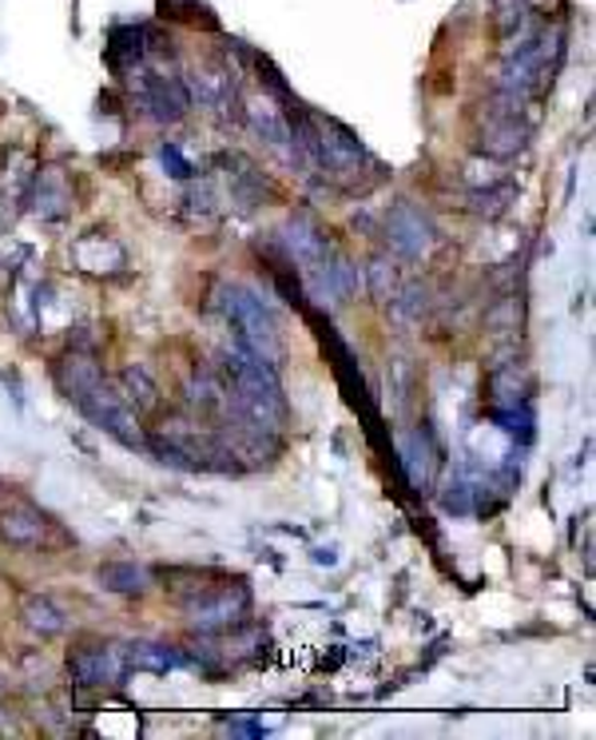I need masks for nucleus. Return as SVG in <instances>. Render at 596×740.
I'll return each mask as SVG.
<instances>
[{
  "label": "nucleus",
  "mask_w": 596,
  "mask_h": 740,
  "mask_svg": "<svg viewBox=\"0 0 596 740\" xmlns=\"http://www.w3.org/2000/svg\"><path fill=\"white\" fill-rule=\"evenodd\" d=\"M72 402L80 410H84L88 419L96 422L104 434H112V439H119L124 446H148L144 442V430H139V419H136V410L119 398V390H112L104 383V375L92 378L88 387H80L72 395Z\"/></svg>",
  "instance_id": "obj_3"
},
{
  "label": "nucleus",
  "mask_w": 596,
  "mask_h": 740,
  "mask_svg": "<svg viewBox=\"0 0 596 740\" xmlns=\"http://www.w3.org/2000/svg\"><path fill=\"white\" fill-rule=\"evenodd\" d=\"M96 578L107 593H144L151 585V573L136 561H104Z\"/></svg>",
  "instance_id": "obj_9"
},
{
  "label": "nucleus",
  "mask_w": 596,
  "mask_h": 740,
  "mask_svg": "<svg viewBox=\"0 0 596 740\" xmlns=\"http://www.w3.org/2000/svg\"><path fill=\"white\" fill-rule=\"evenodd\" d=\"M247 116H251V124H255V132L263 136V140H271V144H290V140H295L290 119L283 116V107H275L271 100H263V104H251V107H247Z\"/></svg>",
  "instance_id": "obj_11"
},
{
  "label": "nucleus",
  "mask_w": 596,
  "mask_h": 740,
  "mask_svg": "<svg viewBox=\"0 0 596 740\" xmlns=\"http://www.w3.org/2000/svg\"><path fill=\"white\" fill-rule=\"evenodd\" d=\"M183 88H187V100H192V104H203V107L239 104L234 72L224 65H199L192 76H183Z\"/></svg>",
  "instance_id": "obj_7"
},
{
  "label": "nucleus",
  "mask_w": 596,
  "mask_h": 740,
  "mask_svg": "<svg viewBox=\"0 0 596 740\" xmlns=\"http://www.w3.org/2000/svg\"><path fill=\"white\" fill-rule=\"evenodd\" d=\"M21 622L41 637L65 634V625H68L60 605H56L53 597H44V593H28V597L21 601Z\"/></svg>",
  "instance_id": "obj_8"
},
{
  "label": "nucleus",
  "mask_w": 596,
  "mask_h": 740,
  "mask_svg": "<svg viewBox=\"0 0 596 740\" xmlns=\"http://www.w3.org/2000/svg\"><path fill=\"white\" fill-rule=\"evenodd\" d=\"M68 673L76 685H124L131 673V645L84 641L68 653Z\"/></svg>",
  "instance_id": "obj_4"
},
{
  "label": "nucleus",
  "mask_w": 596,
  "mask_h": 740,
  "mask_svg": "<svg viewBox=\"0 0 596 740\" xmlns=\"http://www.w3.org/2000/svg\"><path fill=\"white\" fill-rule=\"evenodd\" d=\"M386 239H390V247H394L398 255L422 259L429 255V247L437 243V231L417 207L398 204L394 212L386 215Z\"/></svg>",
  "instance_id": "obj_5"
},
{
  "label": "nucleus",
  "mask_w": 596,
  "mask_h": 740,
  "mask_svg": "<svg viewBox=\"0 0 596 740\" xmlns=\"http://www.w3.org/2000/svg\"><path fill=\"white\" fill-rule=\"evenodd\" d=\"M119 398H124L131 410H151L160 402V387L151 383V375L144 366H128V371L119 375Z\"/></svg>",
  "instance_id": "obj_10"
},
{
  "label": "nucleus",
  "mask_w": 596,
  "mask_h": 740,
  "mask_svg": "<svg viewBox=\"0 0 596 740\" xmlns=\"http://www.w3.org/2000/svg\"><path fill=\"white\" fill-rule=\"evenodd\" d=\"M251 610V590L239 585H195L192 597H183V613L199 634H224L239 625Z\"/></svg>",
  "instance_id": "obj_2"
},
{
  "label": "nucleus",
  "mask_w": 596,
  "mask_h": 740,
  "mask_svg": "<svg viewBox=\"0 0 596 740\" xmlns=\"http://www.w3.org/2000/svg\"><path fill=\"white\" fill-rule=\"evenodd\" d=\"M219 311L227 315V322L234 327V343L247 346L251 354H259L263 363H271L278 371L283 358H287V346H283V331H278V319L271 315L263 299H259L251 287H239V283H224L219 287Z\"/></svg>",
  "instance_id": "obj_1"
},
{
  "label": "nucleus",
  "mask_w": 596,
  "mask_h": 740,
  "mask_svg": "<svg viewBox=\"0 0 596 740\" xmlns=\"http://www.w3.org/2000/svg\"><path fill=\"white\" fill-rule=\"evenodd\" d=\"M44 534H48V517H44L33 502L12 498L9 505H0V537H4L9 546L36 549L44 546Z\"/></svg>",
  "instance_id": "obj_6"
}]
</instances>
